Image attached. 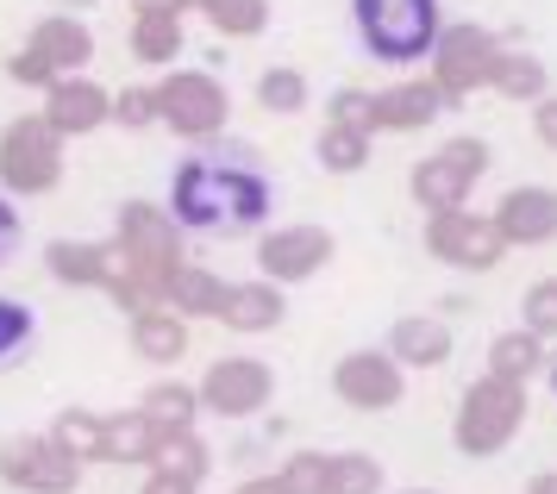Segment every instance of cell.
I'll return each mask as SVG.
<instances>
[{
	"instance_id": "1",
	"label": "cell",
	"mask_w": 557,
	"mask_h": 494,
	"mask_svg": "<svg viewBox=\"0 0 557 494\" xmlns=\"http://www.w3.org/2000/svg\"><path fill=\"white\" fill-rule=\"evenodd\" d=\"M270 175L245 163V150H213V157H188L170 175V213L182 232L201 238H232V232H257L270 220Z\"/></svg>"
},
{
	"instance_id": "2",
	"label": "cell",
	"mask_w": 557,
	"mask_h": 494,
	"mask_svg": "<svg viewBox=\"0 0 557 494\" xmlns=\"http://www.w3.org/2000/svg\"><path fill=\"white\" fill-rule=\"evenodd\" d=\"M351 25L376 63H420L445 32L438 0H351Z\"/></svg>"
},
{
	"instance_id": "3",
	"label": "cell",
	"mask_w": 557,
	"mask_h": 494,
	"mask_svg": "<svg viewBox=\"0 0 557 494\" xmlns=\"http://www.w3.org/2000/svg\"><path fill=\"white\" fill-rule=\"evenodd\" d=\"M520 420H527V382L482 370L457 400V450L463 457H495L502 445H513Z\"/></svg>"
},
{
	"instance_id": "4",
	"label": "cell",
	"mask_w": 557,
	"mask_h": 494,
	"mask_svg": "<svg viewBox=\"0 0 557 494\" xmlns=\"http://www.w3.org/2000/svg\"><path fill=\"white\" fill-rule=\"evenodd\" d=\"M63 182V132L45 113H26L0 132V188L7 195H51Z\"/></svg>"
},
{
	"instance_id": "5",
	"label": "cell",
	"mask_w": 557,
	"mask_h": 494,
	"mask_svg": "<svg viewBox=\"0 0 557 494\" xmlns=\"http://www.w3.org/2000/svg\"><path fill=\"white\" fill-rule=\"evenodd\" d=\"M113 238L126 245L138 275H145L151 288H163V300H170V282H176V270L188 263V257H182L176 213H170V207H151V200H126V207L113 213Z\"/></svg>"
},
{
	"instance_id": "6",
	"label": "cell",
	"mask_w": 557,
	"mask_h": 494,
	"mask_svg": "<svg viewBox=\"0 0 557 494\" xmlns=\"http://www.w3.org/2000/svg\"><path fill=\"white\" fill-rule=\"evenodd\" d=\"M502 70V38L482 32V25H445L438 45H432V82L445 88V100H470L476 88H495Z\"/></svg>"
},
{
	"instance_id": "7",
	"label": "cell",
	"mask_w": 557,
	"mask_h": 494,
	"mask_svg": "<svg viewBox=\"0 0 557 494\" xmlns=\"http://www.w3.org/2000/svg\"><path fill=\"white\" fill-rule=\"evenodd\" d=\"M482 170H488V145H482V138H451V145H438L432 157L413 163L407 188H413V200H420L426 213H451V207L470 200Z\"/></svg>"
},
{
	"instance_id": "8",
	"label": "cell",
	"mask_w": 557,
	"mask_h": 494,
	"mask_svg": "<svg viewBox=\"0 0 557 494\" xmlns=\"http://www.w3.org/2000/svg\"><path fill=\"white\" fill-rule=\"evenodd\" d=\"M157 107H163V125L188 138V145H207V138H220L226 132V88L213 82L207 70H176L157 82Z\"/></svg>"
},
{
	"instance_id": "9",
	"label": "cell",
	"mask_w": 557,
	"mask_h": 494,
	"mask_svg": "<svg viewBox=\"0 0 557 494\" xmlns=\"http://www.w3.org/2000/svg\"><path fill=\"white\" fill-rule=\"evenodd\" d=\"M0 482L20 489V494H76L82 457H70L51 432H45V439H38V432H20V439L0 445Z\"/></svg>"
},
{
	"instance_id": "10",
	"label": "cell",
	"mask_w": 557,
	"mask_h": 494,
	"mask_svg": "<svg viewBox=\"0 0 557 494\" xmlns=\"http://www.w3.org/2000/svg\"><path fill=\"white\" fill-rule=\"evenodd\" d=\"M426 250L445 263V270L482 275V270H495V263H502L513 245L502 238V225H495V220L451 207V213H426Z\"/></svg>"
},
{
	"instance_id": "11",
	"label": "cell",
	"mask_w": 557,
	"mask_h": 494,
	"mask_svg": "<svg viewBox=\"0 0 557 494\" xmlns=\"http://www.w3.org/2000/svg\"><path fill=\"white\" fill-rule=\"evenodd\" d=\"M270 395H276V375H270V363H257V357H220L201 375V407L207 413H226V420L263 413Z\"/></svg>"
},
{
	"instance_id": "12",
	"label": "cell",
	"mask_w": 557,
	"mask_h": 494,
	"mask_svg": "<svg viewBox=\"0 0 557 494\" xmlns=\"http://www.w3.org/2000/svg\"><path fill=\"white\" fill-rule=\"evenodd\" d=\"M332 250L338 245H332L326 225H282V232H263L257 238V270L270 275V282H282V288H295V282L326 270Z\"/></svg>"
},
{
	"instance_id": "13",
	"label": "cell",
	"mask_w": 557,
	"mask_h": 494,
	"mask_svg": "<svg viewBox=\"0 0 557 494\" xmlns=\"http://www.w3.org/2000/svg\"><path fill=\"white\" fill-rule=\"evenodd\" d=\"M332 395L357 413H382V407L401 400V363L388 350H345L332 363Z\"/></svg>"
},
{
	"instance_id": "14",
	"label": "cell",
	"mask_w": 557,
	"mask_h": 494,
	"mask_svg": "<svg viewBox=\"0 0 557 494\" xmlns=\"http://www.w3.org/2000/svg\"><path fill=\"white\" fill-rule=\"evenodd\" d=\"M45 120L63 132V138H88L95 125L113 120V95L88 75H63L57 88H45Z\"/></svg>"
},
{
	"instance_id": "15",
	"label": "cell",
	"mask_w": 557,
	"mask_h": 494,
	"mask_svg": "<svg viewBox=\"0 0 557 494\" xmlns=\"http://www.w3.org/2000/svg\"><path fill=\"white\" fill-rule=\"evenodd\" d=\"M495 225H502L507 245H552L557 238V188H513L495 207Z\"/></svg>"
},
{
	"instance_id": "16",
	"label": "cell",
	"mask_w": 557,
	"mask_h": 494,
	"mask_svg": "<svg viewBox=\"0 0 557 494\" xmlns=\"http://www.w3.org/2000/svg\"><path fill=\"white\" fill-rule=\"evenodd\" d=\"M451 100L438 82H395V88H382L376 95V132H420L445 113Z\"/></svg>"
},
{
	"instance_id": "17",
	"label": "cell",
	"mask_w": 557,
	"mask_h": 494,
	"mask_svg": "<svg viewBox=\"0 0 557 494\" xmlns=\"http://www.w3.org/2000/svg\"><path fill=\"white\" fill-rule=\"evenodd\" d=\"M388 357L401 370H438L451 357V325L432 320V313H407V320L388 325Z\"/></svg>"
},
{
	"instance_id": "18",
	"label": "cell",
	"mask_w": 557,
	"mask_h": 494,
	"mask_svg": "<svg viewBox=\"0 0 557 494\" xmlns=\"http://www.w3.org/2000/svg\"><path fill=\"white\" fill-rule=\"evenodd\" d=\"M288 300H282V282L257 275V282H232L226 288V307H220V325L232 332H276Z\"/></svg>"
},
{
	"instance_id": "19",
	"label": "cell",
	"mask_w": 557,
	"mask_h": 494,
	"mask_svg": "<svg viewBox=\"0 0 557 494\" xmlns=\"http://www.w3.org/2000/svg\"><path fill=\"white\" fill-rule=\"evenodd\" d=\"M45 270H51L63 288H107L113 245H95V238H51V245H45Z\"/></svg>"
},
{
	"instance_id": "20",
	"label": "cell",
	"mask_w": 557,
	"mask_h": 494,
	"mask_svg": "<svg viewBox=\"0 0 557 494\" xmlns=\"http://www.w3.org/2000/svg\"><path fill=\"white\" fill-rule=\"evenodd\" d=\"M26 50H38L57 75H76V70H88V57H95V32L82 20H38Z\"/></svg>"
},
{
	"instance_id": "21",
	"label": "cell",
	"mask_w": 557,
	"mask_h": 494,
	"mask_svg": "<svg viewBox=\"0 0 557 494\" xmlns=\"http://www.w3.org/2000/svg\"><path fill=\"white\" fill-rule=\"evenodd\" d=\"M132 350H138L145 363H176V357H188V320H182L176 307L138 313V320H132Z\"/></svg>"
},
{
	"instance_id": "22",
	"label": "cell",
	"mask_w": 557,
	"mask_h": 494,
	"mask_svg": "<svg viewBox=\"0 0 557 494\" xmlns=\"http://www.w3.org/2000/svg\"><path fill=\"white\" fill-rule=\"evenodd\" d=\"M226 288H232V282H220L213 270H201V263H182L176 282H170V300H163V307H176L182 320H220V307H226Z\"/></svg>"
},
{
	"instance_id": "23",
	"label": "cell",
	"mask_w": 557,
	"mask_h": 494,
	"mask_svg": "<svg viewBox=\"0 0 557 494\" xmlns=\"http://www.w3.org/2000/svg\"><path fill=\"white\" fill-rule=\"evenodd\" d=\"M539 370H545V338H539L532 325H513V332H502V338L488 345V375H507V382H532Z\"/></svg>"
},
{
	"instance_id": "24",
	"label": "cell",
	"mask_w": 557,
	"mask_h": 494,
	"mask_svg": "<svg viewBox=\"0 0 557 494\" xmlns=\"http://www.w3.org/2000/svg\"><path fill=\"white\" fill-rule=\"evenodd\" d=\"M138 413H145L157 432H195V413H201V388H188V382H157V388H145Z\"/></svg>"
},
{
	"instance_id": "25",
	"label": "cell",
	"mask_w": 557,
	"mask_h": 494,
	"mask_svg": "<svg viewBox=\"0 0 557 494\" xmlns=\"http://www.w3.org/2000/svg\"><path fill=\"white\" fill-rule=\"evenodd\" d=\"M157 432L138 407H126V413H107V464H151L157 457Z\"/></svg>"
},
{
	"instance_id": "26",
	"label": "cell",
	"mask_w": 557,
	"mask_h": 494,
	"mask_svg": "<svg viewBox=\"0 0 557 494\" xmlns=\"http://www.w3.org/2000/svg\"><path fill=\"white\" fill-rule=\"evenodd\" d=\"M51 439L70 457H82V464H107V420L101 413H88V407H63L51 425Z\"/></svg>"
},
{
	"instance_id": "27",
	"label": "cell",
	"mask_w": 557,
	"mask_h": 494,
	"mask_svg": "<svg viewBox=\"0 0 557 494\" xmlns=\"http://www.w3.org/2000/svg\"><path fill=\"white\" fill-rule=\"evenodd\" d=\"M132 57H138V63H176L182 57V20H170V13H138V20H132Z\"/></svg>"
},
{
	"instance_id": "28",
	"label": "cell",
	"mask_w": 557,
	"mask_h": 494,
	"mask_svg": "<svg viewBox=\"0 0 557 494\" xmlns=\"http://www.w3.org/2000/svg\"><path fill=\"white\" fill-rule=\"evenodd\" d=\"M307 100H313V88H307V75H301V70L276 63V70L257 75V107H263V113H282V120H295Z\"/></svg>"
},
{
	"instance_id": "29",
	"label": "cell",
	"mask_w": 557,
	"mask_h": 494,
	"mask_svg": "<svg viewBox=\"0 0 557 494\" xmlns=\"http://www.w3.org/2000/svg\"><path fill=\"white\" fill-rule=\"evenodd\" d=\"M207 464H213V450L201 445V432H163V439H157L151 470H170V476H188V482H201Z\"/></svg>"
},
{
	"instance_id": "30",
	"label": "cell",
	"mask_w": 557,
	"mask_h": 494,
	"mask_svg": "<svg viewBox=\"0 0 557 494\" xmlns=\"http://www.w3.org/2000/svg\"><path fill=\"white\" fill-rule=\"evenodd\" d=\"M207 13L213 32H226V38H257L263 25H270V0H195Z\"/></svg>"
},
{
	"instance_id": "31",
	"label": "cell",
	"mask_w": 557,
	"mask_h": 494,
	"mask_svg": "<svg viewBox=\"0 0 557 494\" xmlns=\"http://www.w3.org/2000/svg\"><path fill=\"white\" fill-rule=\"evenodd\" d=\"M363 163H370V132H351V125H326L320 132V170L357 175Z\"/></svg>"
},
{
	"instance_id": "32",
	"label": "cell",
	"mask_w": 557,
	"mask_h": 494,
	"mask_svg": "<svg viewBox=\"0 0 557 494\" xmlns=\"http://www.w3.org/2000/svg\"><path fill=\"white\" fill-rule=\"evenodd\" d=\"M495 95H507V100H545V63L527 57V50H502Z\"/></svg>"
},
{
	"instance_id": "33",
	"label": "cell",
	"mask_w": 557,
	"mask_h": 494,
	"mask_svg": "<svg viewBox=\"0 0 557 494\" xmlns=\"http://www.w3.org/2000/svg\"><path fill=\"white\" fill-rule=\"evenodd\" d=\"M382 489V464L370 450H338L332 457V489L326 494H376Z\"/></svg>"
},
{
	"instance_id": "34",
	"label": "cell",
	"mask_w": 557,
	"mask_h": 494,
	"mask_svg": "<svg viewBox=\"0 0 557 494\" xmlns=\"http://www.w3.org/2000/svg\"><path fill=\"white\" fill-rule=\"evenodd\" d=\"M276 482L288 494H326L332 489V457L326 450H295V457L276 470Z\"/></svg>"
},
{
	"instance_id": "35",
	"label": "cell",
	"mask_w": 557,
	"mask_h": 494,
	"mask_svg": "<svg viewBox=\"0 0 557 494\" xmlns=\"http://www.w3.org/2000/svg\"><path fill=\"white\" fill-rule=\"evenodd\" d=\"M32 338H38V313H32L26 300L0 295V363H13Z\"/></svg>"
},
{
	"instance_id": "36",
	"label": "cell",
	"mask_w": 557,
	"mask_h": 494,
	"mask_svg": "<svg viewBox=\"0 0 557 494\" xmlns=\"http://www.w3.org/2000/svg\"><path fill=\"white\" fill-rule=\"evenodd\" d=\"M520 325H532L539 338H557V275L532 282L527 295H520Z\"/></svg>"
},
{
	"instance_id": "37",
	"label": "cell",
	"mask_w": 557,
	"mask_h": 494,
	"mask_svg": "<svg viewBox=\"0 0 557 494\" xmlns=\"http://www.w3.org/2000/svg\"><path fill=\"white\" fill-rule=\"evenodd\" d=\"M163 120V107H157V88H120L113 95V125H126V132H145V125Z\"/></svg>"
},
{
	"instance_id": "38",
	"label": "cell",
	"mask_w": 557,
	"mask_h": 494,
	"mask_svg": "<svg viewBox=\"0 0 557 494\" xmlns=\"http://www.w3.org/2000/svg\"><path fill=\"white\" fill-rule=\"evenodd\" d=\"M326 113H332L326 125H351V132H376V95H363V88H338Z\"/></svg>"
},
{
	"instance_id": "39",
	"label": "cell",
	"mask_w": 557,
	"mask_h": 494,
	"mask_svg": "<svg viewBox=\"0 0 557 494\" xmlns=\"http://www.w3.org/2000/svg\"><path fill=\"white\" fill-rule=\"evenodd\" d=\"M7 75H13V82H20V88H57V82H63V75H57L51 63H45V57H38V50H20V57H13V63H7Z\"/></svg>"
},
{
	"instance_id": "40",
	"label": "cell",
	"mask_w": 557,
	"mask_h": 494,
	"mask_svg": "<svg viewBox=\"0 0 557 494\" xmlns=\"http://www.w3.org/2000/svg\"><path fill=\"white\" fill-rule=\"evenodd\" d=\"M532 132H539V145L545 150H557V95L532 100Z\"/></svg>"
},
{
	"instance_id": "41",
	"label": "cell",
	"mask_w": 557,
	"mask_h": 494,
	"mask_svg": "<svg viewBox=\"0 0 557 494\" xmlns=\"http://www.w3.org/2000/svg\"><path fill=\"white\" fill-rule=\"evenodd\" d=\"M20 232H26V225H20V213H13V200L0 195V263L20 250Z\"/></svg>"
},
{
	"instance_id": "42",
	"label": "cell",
	"mask_w": 557,
	"mask_h": 494,
	"mask_svg": "<svg viewBox=\"0 0 557 494\" xmlns=\"http://www.w3.org/2000/svg\"><path fill=\"white\" fill-rule=\"evenodd\" d=\"M201 482H188V476H170V470H151V482H145V494H195Z\"/></svg>"
},
{
	"instance_id": "43",
	"label": "cell",
	"mask_w": 557,
	"mask_h": 494,
	"mask_svg": "<svg viewBox=\"0 0 557 494\" xmlns=\"http://www.w3.org/2000/svg\"><path fill=\"white\" fill-rule=\"evenodd\" d=\"M182 7H195V0H138V13H170V20H182Z\"/></svg>"
},
{
	"instance_id": "44",
	"label": "cell",
	"mask_w": 557,
	"mask_h": 494,
	"mask_svg": "<svg viewBox=\"0 0 557 494\" xmlns=\"http://www.w3.org/2000/svg\"><path fill=\"white\" fill-rule=\"evenodd\" d=\"M232 494H288V489H282L276 476H257V482H238Z\"/></svg>"
},
{
	"instance_id": "45",
	"label": "cell",
	"mask_w": 557,
	"mask_h": 494,
	"mask_svg": "<svg viewBox=\"0 0 557 494\" xmlns=\"http://www.w3.org/2000/svg\"><path fill=\"white\" fill-rule=\"evenodd\" d=\"M527 494H557V470H545V476H532V482H527Z\"/></svg>"
},
{
	"instance_id": "46",
	"label": "cell",
	"mask_w": 557,
	"mask_h": 494,
	"mask_svg": "<svg viewBox=\"0 0 557 494\" xmlns=\"http://www.w3.org/2000/svg\"><path fill=\"white\" fill-rule=\"evenodd\" d=\"M552 388H557V363H552Z\"/></svg>"
},
{
	"instance_id": "47",
	"label": "cell",
	"mask_w": 557,
	"mask_h": 494,
	"mask_svg": "<svg viewBox=\"0 0 557 494\" xmlns=\"http://www.w3.org/2000/svg\"><path fill=\"white\" fill-rule=\"evenodd\" d=\"M413 494H420V489H413Z\"/></svg>"
}]
</instances>
